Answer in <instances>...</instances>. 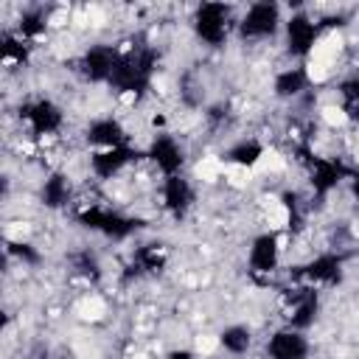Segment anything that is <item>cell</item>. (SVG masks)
<instances>
[{"instance_id":"4fadbf2b","label":"cell","mask_w":359,"mask_h":359,"mask_svg":"<svg viewBox=\"0 0 359 359\" xmlns=\"http://www.w3.org/2000/svg\"><path fill=\"white\" fill-rule=\"evenodd\" d=\"M289 303L294 306V311L289 314L294 328H306L314 323V314H317V292L314 289H297L294 294H289Z\"/></svg>"},{"instance_id":"ac0fdd59","label":"cell","mask_w":359,"mask_h":359,"mask_svg":"<svg viewBox=\"0 0 359 359\" xmlns=\"http://www.w3.org/2000/svg\"><path fill=\"white\" fill-rule=\"evenodd\" d=\"M42 199H45L48 208L65 205V202H67V180H65L62 174H53V177L45 182V188H42Z\"/></svg>"},{"instance_id":"ba28073f","label":"cell","mask_w":359,"mask_h":359,"mask_svg":"<svg viewBox=\"0 0 359 359\" xmlns=\"http://www.w3.org/2000/svg\"><path fill=\"white\" fill-rule=\"evenodd\" d=\"M306 353H309V345L294 331H278L269 339V356L272 359H306Z\"/></svg>"},{"instance_id":"9a60e30c","label":"cell","mask_w":359,"mask_h":359,"mask_svg":"<svg viewBox=\"0 0 359 359\" xmlns=\"http://www.w3.org/2000/svg\"><path fill=\"white\" fill-rule=\"evenodd\" d=\"M87 137H90V143H101V146H109V149L123 146V129H121L118 121H95L87 132Z\"/></svg>"},{"instance_id":"ffe728a7","label":"cell","mask_w":359,"mask_h":359,"mask_svg":"<svg viewBox=\"0 0 359 359\" xmlns=\"http://www.w3.org/2000/svg\"><path fill=\"white\" fill-rule=\"evenodd\" d=\"M222 345L233 353H244L250 348V331L241 328V325H233V328H224L222 331Z\"/></svg>"},{"instance_id":"7402d4cb","label":"cell","mask_w":359,"mask_h":359,"mask_svg":"<svg viewBox=\"0 0 359 359\" xmlns=\"http://www.w3.org/2000/svg\"><path fill=\"white\" fill-rule=\"evenodd\" d=\"M42 28H45V22H42V14H39V11H28V14H22V20H20V31H22L25 36H36V34H42Z\"/></svg>"},{"instance_id":"d6986e66","label":"cell","mask_w":359,"mask_h":359,"mask_svg":"<svg viewBox=\"0 0 359 359\" xmlns=\"http://www.w3.org/2000/svg\"><path fill=\"white\" fill-rule=\"evenodd\" d=\"M303 81H306L303 70H286L275 79V93L278 95H297L303 90Z\"/></svg>"},{"instance_id":"8fae6325","label":"cell","mask_w":359,"mask_h":359,"mask_svg":"<svg viewBox=\"0 0 359 359\" xmlns=\"http://www.w3.org/2000/svg\"><path fill=\"white\" fill-rule=\"evenodd\" d=\"M275 264H278V238L272 233L258 236L255 244H252V252H250L252 272H272Z\"/></svg>"},{"instance_id":"484cf974","label":"cell","mask_w":359,"mask_h":359,"mask_svg":"<svg viewBox=\"0 0 359 359\" xmlns=\"http://www.w3.org/2000/svg\"><path fill=\"white\" fill-rule=\"evenodd\" d=\"M342 95H345V98H348V104L353 107V104L359 101V79L345 81V84H342Z\"/></svg>"},{"instance_id":"cb8c5ba5","label":"cell","mask_w":359,"mask_h":359,"mask_svg":"<svg viewBox=\"0 0 359 359\" xmlns=\"http://www.w3.org/2000/svg\"><path fill=\"white\" fill-rule=\"evenodd\" d=\"M73 264H76V269H79L81 275H87V278H98V266H95V261L90 258V252H79V255H73Z\"/></svg>"},{"instance_id":"9c48e42d","label":"cell","mask_w":359,"mask_h":359,"mask_svg":"<svg viewBox=\"0 0 359 359\" xmlns=\"http://www.w3.org/2000/svg\"><path fill=\"white\" fill-rule=\"evenodd\" d=\"M303 154L309 157L306 149H303ZM309 163H311V185H314L317 194L331 191V188L339 182V177L345 174V165H339V163H334V160H317V157H309Z\"/></svg>"},{"instance_id":"277c9868","label":"cell","mask_w":359,"mask_h":359,"mask_svg":"<svg viewBox=\"0 0 359 359\" xmlns=\"http://www.w3.org/2000/svg\"><path fill=\"white\" fill-rule=\"evenodd\" d=\"M278 28V6L275 3H255L247 17L241 20V34L244 36H266Z\"/></svg>"},{"instance_id":"e0dca14e","label":"cell","mask_w":359,"mask_h":359,"mask_svg":"<svg viewBox=\"0 0 359 359\" xmlns=\"http://www.w3.org/2000/svg\"><path fill=\"white\" fill-rule=\"evenodd\" d=\"M137 261V269H146V272H160L163 264H165V252H163V244H146L137 250L135 255Z\"/></svg>"},{"instance_id":"6da1fadb","label":"cell","mask_w":359,"mask_h":359,"mask_svg":"<svg viewBox=\"0 0 359 359\" xmlns=\"http://www.w3.org/2000/svg\"><path fill=\"white\" fill-rule=\"evenodd\" d=\"M151 65H154V50H149V48L123 53V56L115 59L109 84H112L118 93H140V90H146V84H149Z\"/></svg>"},{"instance_id":"f1b7e54d","label":"cell","mask_w":359,"mask_h":359,"mask_svg":"<svg viewBox=\"0 0 359 359\" xmlns=\"http://www.w3.org/2000/svg\"><path fill=\"white\" fill-rule=\"evenodd\" d=\"M353 194H356V199H359V180H353Z\"/></svg>"},{"instance_id":"8992f818","label":"cell","mask_w":359,"mask_h":359,"mask_svg":"<svg viewBox=\"0 0 359 359\" xmlns=\"http://www.w3.org/2000/svg\"><path fill=\"white\" fill-rule=\"evenodd\" d=\"M115 59H118V53H115L112 48L98 45V48H93V50L84 53V59H81V70H84L87 79L101 81V79H109V76H112Z\"/></svg>"},{"instance_id":"7c38bea8","label":"cell","mask_w":359,"mask_h":359,"mask_svg":"<svg viewBox=\"0 0 359 359\" xmlns=\"http://www.w3.org/2000/svg\"><path fill=\"white\" fill-rule=\"evenodd\" d=\"M339 266H342V258H339V255H320V258H314L311 264L297 266L294 275H303V278H309V280L334 283V280H339Z\"/></svg>"},{"instance_id":"7a4b0ae2","label":"cell","mask_w":359,"mask_h":359,"mask_svg":"<svg viewBox=\"0 0 359 359\" xmlns=\"http://www.w3.org/2000/svg\"><path fill=\"white\" fill-rule=\"evenodd\" d=\"M79 222L90 230H101L112 238H123L129 233H135L137 227H143L140 219H126L121 213H109V210H101V208H90L84 213H79Z\"/></svg>"},{"instance_id":"5b68a950","label":"cell","mask_w":359,"mask_h":359,"mask_svg":"<svg viewBox=\"0 0 359 359\" xmlns=\"http://www.w3.org/2000/svg\"><path fill=\"white\" fill-rule=\"evenodd\" d=\"M286 36H289V50L297 53V56H306L311 50L314 39H317V25L309 17L297 14L286 22Z\"/></svg>"},{"instance_id":"3957f363","label":"cell","mask_w":359,"mask_h":359,"mask_svg":"<svg viewBox=\"0 0 359 359\" xmlns=\"http://www.w3.org/2000/svg\"><path fill=\"white\" fill-rule=\"evenodd\" d=\"M227 14H230V8L224 3H205L196 14V34L205 42L219 45L227 34Z\"/></svg>"},{"instance_id":"30bf717a","label":"cell","mask_w":359,"mask_h":359,"mask_svg":"<svg viewBox=\"0 0 359 359\" xmlns=\"http://www.w3.org/2000/svg\"><path fill=\"white\" fill-rule=\"evenodd\" d=\"M149 157H151L168 177H174V174L180 171V165H182V151H180V146H177L171 137H165V135H160V137L151 143Z\"/></svg>"},{"instance_id":"603a6c76","label":"cell","mask_w":359,"mask_h":359,"mask_svg":"<svg viewBox=\"0 0 359 359\" xmlns=\"http://www.w3.org/2000/svg\"><path fill=\"white\" fill-rule=\"evenodd\" d=\"M3 59H14V62H22L28 56V50L14 39V36H3Z\"/></svg>"},{"instance_id":"4316f807","label":"cell","mask_w":359,"mask_h":359,"mask_svg":"<svg viewBox=\"0 0 359 359\" xmlns=\"http://www.w3.org/2000/svg\"><path fill=\"white\" fill-rule=\"evenodd\" d=\"M168 359H191V353L188 351H174V353H168Z\"/></svg>"},{"instance_id":"d4e9b609","label":"cell","mask_w":359,"mask_h":359,"mask_svg":"<svg viewBox=\"0 0 359 359\" xmlns=\"http://www.w3.org/2000/svg\"><path fill=\"white\" fill-rule=\"evenodd\" d=\"M8 252H11V255H17V258H22V261H31V264H36V261H39V252H36V250H31V244L8 241Z\"/></svg>"},{"instance_id":"52a82bcc","label":"cell","mask_w":359,"mask_h":359,"mask_svg":"<svg viewBox=\"0 0 359 359\" xmlns=\"http://www.w3.org/2000/svg\"><path fill=\"white\" fill-rule=\"evenodd\" d=\"M22 115L31 121V126H34L36 135H48V132L59 129V123H62V112L50 101H36L31 107H22Z\"/></svg>"},{"instance_id":"83f0119b","label":"cell","mask_w":359,"mask_h":359,"mask_svg":"<svg viewBox=\"0 0 359 359\" xmlns=\"http://www.w3.org/2000/svg\"><path fill=\"white\" fill-rule=\"evenodd\" d=\"M351 115H353V118H356V121H359V101H356V104H353V112H351Z\"/></svg>"},{"instance_id":"44dd1931","label":"cell","mask_w":359,"mask_h":359,"mask_svg":"<svg viewBox=\"0 0 359 359\" xmlns=\"http://www.w3.org/2000/svg\"><path fill=\"white\" fill-rule=\"evenodd\" d=\"M261 146L255 143V140H247V143H238V146H233L230 151H227V157L233 160V163H238V165H252L258 157H261Z\"/></svg>"},{"instance_id":"5bb4252c","label":"cell","mask_w":359,"mask_h":359,"mask_svg":"<svg viewBox=\"0 0 359 359\" xmlns=\"http://www.w3.org/2000/svg\"><path fill=\"white\" fill-rule=\"evenodd\" d=\"M132 157H135L132 149H126V146H115V149H107V151L93 154V168H95V174H101V177H112V174L121 171Z\"/></svg>"},{"instance_id":"2e32d148","label":"cell","mask_w":359,"mask_h":359,"mask_svg":"<svg viewBox=\"0 0 359 359\" xmlns=\"http://www.w3.org/2000/svg\"><path fill=\"white\" fill-rule=\"evenodd\" d=\"M165 205H168L177 216H182L185 208L191 205V188H188V182H185L182 177H177V174L165 180Z\"/></svg>"}]
</instances>
